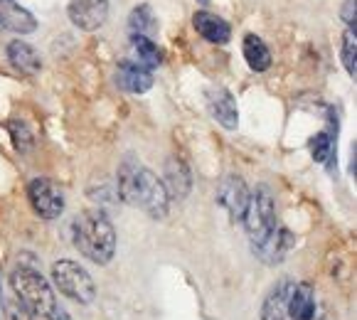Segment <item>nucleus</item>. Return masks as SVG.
I'll return each instance as SVG.
<instances>
[{"instance_id": "4468645a", "label": "nucleus", "mask_w": 357, "mask_h": 320, "mask_svg": "<svg viewBox=\"0 0 357 320\" xmlns=\"http://www.w3.org/2000/svg\"><path fill=\"white\" fill-rule=\"evenodd\" d=\"M296 284H291L289 278L279 281V284L273 286L268 291V296L264 298L261 305V320H286L289 318V298H291V291H294Z\"/></svg>"}, {"instance_id": "0eeeda50", "label": "nucleus", "mask_w": 357, "mask_h": 320, "mask_svg": "<svg viewBox=\"0 0 357 320\" xmlns=\"http://www.w3.org/2000/svg\"><path fill=\"white\" fill-rule=\"evenodd\" d=\"M67 15L79 30L94 32L104 27L109 17V0H69Z\"/></svg>"}, {"instance_id": "ddd939ff", "label": "nucleus", "mask_w": 357, "mask_h": 320, "mask_svg": "<svg viewBox=\"0 0 357 320\" xmlns=\"http://www.w3.org/2000/svg\"><path fill=\"white\" fill-rule=\"evenodd\" d=\"M291 242H294V236H291V231L286 229V227H276V229L271 231V234L264 239L261 244H257V247H252L254 249V254H257L261 261H266V264H276V261H281V259L286 257V252H289V247H291Z\"/></svg>"}, {"instance_id": "5701e85b", "label": "nucleus", "mask_w": 357, "mask_h": 320, "mask_svg": "<svg viewBox=\"0 0 357 320\" xmlns=\"http://www.w3.org/2000/svg\"><path fill=\"white\" fill-rule=\"evenodd\" d=\"M8 128H10V133H13V143H15L17 151H22V153L30 151V146H32V136H30V131H27V128H25V123H20V121H10V123H8Z\"/></svg>"}, {"instance_id": "b1692460", "label": "nucleus", "mask_w": 357, "mask_h": 320, "mask_svg": "<svg viewBox=\"0 0 357 320\" xmlns=\"http://www.w3.org/2000/svg\"><path fill=\"white\" fill-rule=\"evenodd\" d=\"M8 320H37V318L25 308V305H20L15 300V303H8Z\"/></svg>"}, {"instance_id": "aec40b11", "label": "nucleus", "mask_w": 357, "mask_h": 320, "mask_svg": "<svg viewBox=\"0 0 357 320\" xmlns=\"http://www.w3.org/2000/svg\"><path fill=\"white\" fill-rule=\"evenodd\" d=\"M131 45H133V52L138 57V64L146 69H155L160 67L163 62V54L158 49V45L148 37H141V35H131Z\"/></svg>"}, {"instance_id": "4be33fe9", "label": "nucleus", "mask_w": 357, "mask_h": 320, "mask_svg": "<svg viewBox=\"0 0 357 320\" xmlns=\"http://www.w3.org/2000/svg\"><path fill=\"white\" fill-rule=\"evenodd\" d=\"M342 64H345V72L350 74V77H355L357 72V35L352 27H347L345 35H342Z\"/></svg>"}, {"instance_id": "f3484780", "label": "nucleus", "mask_w": 357, "mask_h": 320, "mask_svg": "<svg viewBox=\"0 0 357 320\" xmlns=\"http://www.w3.org/2000/svg\"><path fill=\"white\" fill-rule=\"evenodd\" d=\"M289 318L291 320H313L315 318V294L308 284L294 286L289 298Z\"/></svg>"}, {"instance_id": "7ed1b4c3", "label": "nucleus", "mask_w": 357, "mask_h": 320, "mask_svg": "<svg viewBox=\"0 0 357 320\" xmlns=\"http://www.w3.org/2000/svg\"><path fill=\"white\" fill-rule=\"evenodd\" d=\"M10 289L15 291L17 303L25 305L37 320H45L57 308V298L50 289L47 278L30 266H17L10 273Z\"/></svg>"}, {"instance_id": "f8f14e48", "label": "nucleus", "mask_w": 357, "mask_h": 320, "mask_svg": "<svg viewBox=\"0 0 357 320\" xmlns=\"http://www.w3.org/2000/svg\"><path fill=\"white\" fill-rule=\"evenodd\" d=\"M207 106H210L212 116L227 128V131H234L236 123H239V109H236L234 96L227 89H212L207 94Z\"/></svg>"}, {"instance_id": "393cba45", "label": "nucleus", "mask_w": 357, "mask_h": 320, "mask_svg": "<svg viewBox=\"0 0 357 320\" xmlns=\"http://www.w3.org/2000/svg\"><path fill=\"white\" fill-rule=\"evenodd\" d=\"M355 8H357V0H345L340 10L342 20H345L347 27H352V30H355Z\"/></svg>"}, {"instance_id": "412c9836", "label": "nucleus", "mask_w": 357, "mask_h": 320, "mask_svg": "<svg viewBox=\"0 0 357 320\" xmlns=\"http://www.w3.org/2000/svg\"><path fill=\"white\" fill-rule=\"evenodd\" d=\"M310 153H313V158L318 160V163L333 160V155H335V141H333L331 133L321 131L318 136L310 138Z\"/></svg>"}, {"instance_id": "a878e982", "label": "nucleus", "mask_w": 357, "mask_h": 320, "mask_svg": "<svg viewBox=\"0 0 357 320\" xmlns=\"http://www.w3.org/2000/svg\"><path fill=\"white\" fill-rule=\"evenodd\" d=\"M45 320H72V315H69L67 310H64V308H59V305H57V308H54L52 313H50Z\"/></svg>"}, {"instance_id": "39448f33", "label": "nucleus", "mask_w": 357, "mask_h": 320, "mask_svg": "<svg viewBox=\"0 0 357 320\" xmlns=\"http://www.w3.org/2000/svg\"><path fill=\"white\" fill-rule=\"evenodd\" d=\"M52 284L54 289H59V294L67 296L74 303H91L96 298V286L94 278L79 266L72 259H62L52 266Z\"/></svg>"}, {"instance_id": "1a4fd4ad", "label": "nucleus", "mask_w": 357, "mask_h": 320, "mask_svg": "<svg viewBox=\"0 0 357 320\" xmlns=\"http://www.w3.org/2000/svg\"><path fill=\"white\" fill-rule=\"evenodd\" d=\"M0 27L15 35H30L37 30V20L17 0H0Z\"/></svg>"}, {"instance_id": "f03ea898", "label": "nucleus", "mask_w": 357, "mask_h": 320, "mask_svg": "<svg viewBox=\"0 0 357 320\" xmlns=\"http://www.w3.org/2000/svg\"><path fill=\"white\" fill-rule=\"evenodd\" d=\"M72 242L89 261L104 266L116 254V229L106 217V212L86 210L74 217Z\"/></svg>"}, {"instance_id": "9d476101", "label": "nucleus", "mask_w": 357, "mask_h": 320, "mask_svg": "<svg viewBox=\"0 0 357 320\" xmlns=\"http://www.w3.org/2000/svg\"><path fill=\"white\" fill-rule=\"evenodd\" d=\"M116 84L121 86L128 94H146L153 86V74L151 69L141 67L138 62H121L116 69Z\"/></svg>"}, {"instance_id": "bb28decb", "label": "nucleus", "mask_w": 357, "mask_h": 320, "mask_svg": "<svg viewBox=\"0 0 357 320\" xmlns=\"http://www.w3.org/2000/svg\"><path fill=\"white\" fill-rule=\"evenodd\" d=\"M200 3H202V6H207V3H210V0H200Z\"/></svg>"}, {"instance_id": "dca6fc26", "label": "nucleus", "mask_w": 357, "mask_h": 320, "mask_svg": "<svg viewBox=\"0 0 357 320\" xmlns=\"http://www.w3.org/2000/svg\"><path fill=\"white\" fill-rule=\"evenodd\" d=\"M8 59H10L13 67L22 74H37L40 69H43L40 54L35 52L32 45L22 43V40H13V43L8 45Z\"/></svg>"}, {"instance_id": "6e6552de", "label": "nucleus", "mask_w": 357, "mask_h": 320, "mask_svg": "<svg viewBox=\"0 0 357 320\" xmlns=\"http://www.w3.org/2000/svg\"><path fill=\"white\" fill-rule=\"evenodd\" d=\"M249 192L252 190L247 188V183L239 175H227L220 183V190H217V202L229 212L231 220L242 222L244 210H247V202H249Z\"/></svg>"}, {"instance_id": "423d86ee", "label": "nucleus", "mask_w": 357, "mask_h": 320, "mask_svg": "<svg viewBox=\"0 0 357 320\" xmlns=\"http://www.w3.org/2000/svg\"><path fill=\"white\" fill-rule=\"evenodd\" d=\"M27 199L43 220H57L64 212V195L47 178H35L27 185Z\"/></svg>"}, {"instance_id": "2eb2a0df", "label": "nucleus", "mask_w": 357, "mask_h": 320, "mask_svg": "<svg viewBox=\"0 0 357 320\" xmlns=\"http://www.w3.org/2000/svg\"><path fill=\"white\" fill-rule=\"evenodd\" d=\"M165 190H168V197L183 199L185 195L192 188V178H190V168L180 160V158H170L168 165H165Z\"/></svg>"}, {"instance_id": "6ab92c4d", "label": "nucleus", "mask_w": 357, "mask_h": 320, "mask_svg": "<svg viewBox=\"0 0 357 320\" xmlns=\"http://www.w3.org/2000/svg\"><path fill=\"white\" fill-rule=\"evenodd\" d=\"M128 27H131V35H141L153 40L158 32V17L153 15V8L148 3H141L131 10L128 15Z\"/></svg>"}, {"instance_id": "a211bd4d", "label": "nucleus", "mask_w": 357, "mask_h": 320, "mask_svg": "<svg viewBox=\"0 0 357 320\" xmlns=\"http://www.w3.org/2000/svg\"><path fill=\"white\" fill-rule=\"evenodd\" d=\"M242 49H244V59H247V64L254 72H266V69L271 67V52H268L266 43H264L259 35L249 32V35L244 37Z\"/></svg>"}, {"instance_id": "20e7f679", "label": "nucleus", "mask_w": 357, "mask_h": 320, "mask_svg": "<svg viewBox=\"0 0 357 320\" xmlns=\"http://www.w3.org/2000/svg\"><path fill=\"white\" fill-rule=\"evenodd\" d=\"M242 222L252 247L261 244L279 227V220H276V199H273L271 190L266 185H259V188H254L249 192V202H247V210H244Z\"/></svg>"}, {"instance_id": "f257e3e1", "label": "nucleus", "mask_w": 357, "mask_h": 320, "mask_svg": "<svg viewBox=\"0 0 357 320\" xmlns=\"http://www.w3.org/2000/svg\"><path fill=\"white\" fill-rule=\"evenodd\" d=\"M116 192L119 197L131 207L143 210L153 220H163L168 215L170 197L168 190H165L163 180L158 178L153 170L143 168L138 160L126 158L121 165H119V178H116Z\"/></svg>"}, {"instance_id": "cd10ccee", "label": "nucleus", "mask_w": 357, "mask_h": 320, "mask_svg": "<svg viewBox=\"0 0 357 320\" xmlns=\"http://www.w3.org/2000/svg\"><path fill=\"white\" fill-rule=\"evenodd\" d=\"M0 298H3V286H0Z\"/></svg>"}, {"instance_id": "9b49d317", "label": "nucleus", "mask_w": 357, "mask_h": 320, "mask_svg": "<svg viewBox=\"0 0 357 320\" xmlns=\"http://www.w3.org/2000/svg\"><path fill=\"white\" fill-rule=\"evenodd\" d=\"M192 25H195V30L205 37L207 43H212V45H227L229 43V37H231L229 22L222 20V17L215 15V13L197 10L192 15Z\"/></svg>"}]
</instances>
